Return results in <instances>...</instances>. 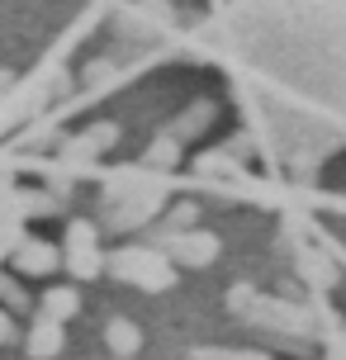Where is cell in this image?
Segmentation results:
<instances>
[{"label":"cell","instance_id":"obj_4","mask_svg":"<svg viewBox=\"0 0 346 360\" xmlns=\"http://www.w3.org/2000/svg\"><path fill=\"white\" fill-rule=\"evenodd\" d=\"M105 342H110V351L119 360H128L138 346H143V332H138L133 318H110V323H105Z\"/></svg>","mask_w":346,"mask_h":360},{"label":"cell","instance_id":"obj_6","mask_svg":"<svg viewBox=\"0 0 346 360\" xmlns=\"http://www.w3.org/2000/svg\"><path fill=\"white\" fill-rule=\"evenodd\" d=\"M328 360H346V332H332V342H328Z\"/></svg>","mask_w":346,"mask_h":360},{"label":"cell","instance_id":"obj_2","mask_svg":"<svg viewBox=\"0 0 346 360\" xmlns=\"http://www.w3.org/2000/svg\"><path fill=\"white\" fill-rule=\"evenodd\" d=\"M34 214L29 209V195L19 190V180L10 171H0V261H10L15 247L24 242V218Z\"/></svg>","mask_w":346,"mask_h":360},{"label":"cell","instance_id":"obj_3","mask_svg":"<svg viewBox=\"0 0 346 360\" xmlns=\"http://www.w3.org/2000/svg\"><path fill=\"white\" fill-rule=\"evenodd\" d=\"M62 342H67V332H62V323L48 318V313H38L34 323H29V337H24V346H29L34 360H53L57 351H62Z\"/></svg>","mask_w":346,"mask_h":360},{"label":"cell","instance_id":"obj_5","mask_svg":"<svg viewBox=\"0 0 346 360\" xmlns=\"http://www.w3.org/2000/svg\"><path fill=\"white\" fill-rule=\"evenodd\" d=\"M19 337V327H15V318H10V308L0 304V346H10Z\"/></svg>","mask_w":346,"mask_h":360},{"label":"cell","instance_id":"obj_1","mask_svg":"<svg viewBox=\"0 0 346 360\" xmlns=\"http://www.w3.org/2000/svg\"><path fill=\"white\" fill-rule=\"evenodd\" d=\"M261 157L318 180L346 147V0H247L228 24Z\"/></svg>","mask_w":346,"mask_h":360}]
</instances>
